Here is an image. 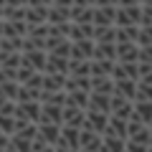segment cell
Listing matches in <instances>:
<instances>
[{
	"label": "cell",
	"mask_w": 152,
	"mask_h": 152,
	"mask_svg": "<svg viewBox=\"0 0 152 152\" xmlns=\"http://www.w3.org/2000/svg\"><path fill=\"white\" fill-rule=\"evenodd\" d=\"M137 81L140 79H114V94H122V96L137 99Z\"/></svg>",
	"instance_id": "cell-17"
},
{
	"label": "cell",
	"mask_w": 152,
	"mask_h": 152,
	"mask_svg": "<svg viewBox=\"0 0 152 152\" xmlns=\"http://www.w3.org/2000/svg\"><path fill=\"white\" fill-rule=\"evenodd\" d=\"M41 122H56V124H64V104L43 102V109H41Z\"/></svg>",
	"instance_id": "cell-15"
},
{
	"label": "cell",
	"mask_w": 152,
	"mask_h": 152,
	"mask_svg": "<svg viewBox=\"0 0 152 152\" xmlns=\"http://www.w3.org/2000/svg\"><path fill=\"white\" fill-rule=\"evenodd\" d=\"M48 51H23V66H31L33 71H46Z\"/></svg>",
	"instance_id": "cell-9"
},
{
	"label": "cell",
	"mask_w": 152,
	"mask_h": 152,
	"mask_svg": "<svg viewBox=\"0 0 152 152\" xmlns=\"http://www.w3.org/2000/svg\"><path fill=\"white\" fill-rule=\"evenodd\" d=\"M71 58L58 53H48V64H46V74H69Z\"/></svg>",
	"instance_id": "cell-16"
},
{
	"label": "cell",
	"mask_w": 152,
	"mask_h": 152,
	"mask_svg": "<svg viewBox=\"0 0 152 152\" xmlns=\"http://www.w3.org/2000/svg\"><path fill=\"white\" fill-rule=\"evenodd\" d=\"M104 134H114V137H124V140H129V119L112 114V117H109V127H107Z\"/></svg>",
	"instance_id": "cell-13"
},
{
	"label": "cell",
	"mask_w": 152,
	"mask_h": 152,
	"mask_svg": "<svg viewBox=\"0 0 152 152\" xmlns=\"http://www.w3.org/2000/svg\"><path fill=\"white\" fill-rule=\"evenodd\" d=\"M81 150H86V152H102L104 150V134L91 132V129H84L81 132Z\"/></svg>",
	"instance_id": "cell-12"
},
{
	"label": "cell",
	"mask_w": 152,
	"mask_h": 152,
	"mask_svg": "<svg viewBox=\"0 0 152 152\" xmlns=\"http://www.w3.org/2000/svg\"><path fill=\"white\" fill-rule=\"evenodd\" d=\"M137 99H142V102H152V84L150 81H137ZM134 99V102H137Z\"/></svg>",
	"instance_id": "cell-33"
},
{
	"label": "cell",
	"mask_w": 152,
	"mask_h": 152,
	"mask_svg": "<svg viewBox=\"0 0 152 152\" xmlns=\"http://www.w3.org/2000/svg\"><path fill=\"white\" fill-rule=\"evenodd\" d=\"M117 26H142V5H119Z\"/></svg>",
	"instance_id": "cell-2"
},
{
	"label": "cell",
	"mask_w": 152,
	"mask_h": 152,
	"mask_svg": "<svg viewBox=\"0 0 152 152\" xmlns=\"http://www.w3.org/2000/svg\"><path fill=\"white\" fill-rule=\"evenodd\" d=\"M71 20L76 23H94V5H71Z\"/></svg>",
	"instance_id": "cell-22"
},
{
	"label": "cell",
	"mask_w": 152,
	"mask_h": 152,
	"mask_svg": "<svg viewBox=\"0 0 152 152\" xmlns=\"http://www.w3.org/2000/svg\"><path fill=\"white\" fill-rule=\"evenodd\" d=\"M117 61L109 58H91V76H112Z\"/></svg>",
	"instance_id": "cell-26"
},
{
	"label": "cell",
	"mask_w": 152,
	"mask_h": 152,
	"mask_svg": "<svg viewBox=\"0 0 152 152\" xmlns=\"http://www.w3.org/2000/svg\"><path fill=\"white\" fill-rule=\"evenodd\" d=\"M89 109H96V112H107V114H112V94L91 91V96H89Z\"/></svg>",
	"instance_id": "cell-20"
},
{
	"label": "cell",
	"mask_w": 152,
	"mask_h": 152,
	"mask_svg": "<svg viewBox=\"0 0 152 152\" xmlns=\"http://www.w3.org/2000/svg\"><path fill=\"white\" fill-rule=\"evenodd\" d=\"M94 48H96V41L94 38L71 41V58H94Z\"/></svg>",
	"instance_id": "cell-8"
},
{
	"label": "cell",
	"mask_w": 152,
	"mask_h": 152,
	"mask_svg": "<svg viewBox=\"0 0 152 152\" xmlns=\"http://www.w3.org/2000/svg\"><path fill=\"white\" fill-rule=\"evenodd\" d=\"M71 20V8L66 5H51L48 8V23H69Z\"/></svg>",
	"instance_id": "cell-27"
},
{
	"label": "cell",
	"mask_w": 152,
	"mask_h": 152,
	"mask_svg": "<svg viewBox=\"0 0 152 152\" xmlns=\"http://www.w3.org/2000/svg\"><path fill=\"white\" fill-rule=\"evenodd\" d=\"M112 114L129 119L132 114H134V102L127 99V96H122V94H112Z\"/></svg>",
	"instance_id": "cell-7"
},
{
	"label": "cell",
	"mask_w": 152,
	"mask_h": 152,
	"mask_svg": "<svg viewBox=\"0 0 152 152\" xmlns=\"http://www.w3.org/2000/svg\"><path fill=\"white\" fill-rule=\"evenodd\" d=\"M69 76H91V58H71Z\"/></svg>",
	"instance_id": "cell-25"
},
{
	"label": "cell",
	"mask_w": 152,
	"mask_h": 152,
	"mask_svg": "<svg viewBox=\"0 0 152 152\" xmlns=\"http://www.w3.org/2000/svg\"><path fill=\"white\" fill-rule=\"evenodd\" d=\"M53 3H56V5H66V8L74 5V0H53ZM53 3H51V5H53Z\"/></svg>",
	"instance_id": "cell-42"
},
{
	"label": "cell",
	"mask_w": 152,
	"mask_h": 152,
	"mask_svg": "<svg viewBox=\"0 0 152 152\" xmlns=\"http://www.w3.org/2000/svg\"><path fill=\"white\" fill-rule=\"evenodd\" d=\"M147 147L150 145H142L137 140H127V152H147Z\"/></svg>",
	"instance_id": "cell-37"
},
{
	"label": "cell",
	"mask_w": 152,
	"mask_h": 152,
	"mask_svg": "<svg viewBox=\"0 0 152 152\" xmlns=\"http://www.w3.org/2000/svg\"><path fill=\"white\" fill-rule=\"evenodd\" d=\"M119 5H142V0H119Z\"/></svg>",
	"instance_id": "cell-43"
},
{
	"label": "cell",
	"mask_w": 152,
	"mask_h": 152,
	"mask_svg": "<svg viewBox=\"0 0 152 152\" xmlns=\"http://www.w3.org/2000/svg\"><path fill=\"white\" fill-rule=\"evenodd\" d=\"M102 152H127V140L124 137H114V134H104Z\"/></svg>",
	"instance_id": "cell-28"
},
{
	"label": "cell",
	"mask_w": 152,
	"mask_h": 152,
	"mask_svg": "<svg viewBox=\"0 0 152 152\" xmlns=\"http://www.w3.org/2000/svg\"><path fill=\"white\" fill-rule=\"evenodd\" d=\"M142 5H152V0H142Z\"/></svg>",
	"instance_id": "cell-46"
},
{
	"label": "cell",
	"mask_w": 152,
	"mask_h": 152,
	"mask_svg": "<svg viewBox=\"0 0 152 152\" xmlns=\"http://www.w3.org/2000/svg\"><path fill=\"white\" fill-rule=\"evenodd\" d=\"M96 5H119V0H96Z\"/></svg>",
	"instance_id": "cell-41"
},
{
	"label": "cell",
	"mask_w": 152,
	"mask_h": 152,
	"mask_svg": "<svg viewBox=\"0 0 152 152\" xmlns=\"http://www.w3.org/2000/svg\"><path fill=\"white\" fill-rule=\"evenodd\" d=\"M41 109H43V102H18L15 107V119H26V122H41Z\"/></svg>",
	"instance_id": "cell-1"
},
{
	"label": "cell",
	"mask_w": 152,
	"mask_h": 152,
	"mask_svg": "<svg viewBox=\"0 0 152 152\" xmlns=\"http://www.w3.org/2000/svg\"><path fill=\"white\" fill-rule=\"evenodd\" d=\"M112 76L114 79H140V61H117Z\"/></svg>",
	"instance_id": "cell-6"
},
{
	"label": "cell",
	"mask_w": 152,
	"mask_h": 152,
	"mask_svg": "<svg viewBox=\"0 0 152 152\" xmlns=\"http://www.w3.org/2000/svg\"><path fill=\"white\" fill-rule=\"evenodd\" d=\"M61 129H64V124H56V122H38V137L46 140L48 145H58L61 142Z\"/></svg>",
	"instance_id": "cell-4"
},
{
	"label": "cell",
	"mask_w": 152,
	"mask_h": 152,
	"mask_svg": "<svg viewBox=\"0 0 152 152\" xmlns=\"http://www.w3.org/2000/svg\"><path fill=\"white\" fill-rule=\"evenodd\" d=\"M0 132L15 134V117H10V114H0Z\"/></svg>",
	"instance_id": "cell-35"
},
{
	"label": "cell",
	"mask_w": 152,
	"mask_h": 152,
	"mask_svg": "<svg viewBox=\"0 0 152 152\" xmlns=\"http://www.w3.org/2000/svg\"><path fill=\"white\" fill-rule=\"evenodd\" d=\"M56 152H79L74 147H66V145H56Z\"/></svg>",
	"instance_id": "cell-40"
},
{
	"label": "cell",
	"mask_w": 152,
	"mask_h": 152,
	"mask_svg": "<svg viewBox=\"0 0 152 152\" xmlns=\"http://www.w3.org/2000/svg\"><path fill=\"white\" fill-rule=\"evenodd\" d=\"M147 152H152V145H150V147H147Z\"/></svg>",
	"instance_id": "cell-47"
},
{
	"label": "cell",
	"mask_w": 152,
	"mask_h": 152,
	"mask_svg": "<svg viewBox=\"0 0 152 152\" xmlns=\"http://www.w3.org/2000/svg\"><path fill=\"white\" fill-rule=\"evenodd\" d=\"M140 61L152 64V43H150V46H140Z\"/></svg>",
	"instance_id": "cell-38"
},
{
	"label": "cell",
	"mask_w": 152,
	"mask_h": 152,
	"mask_svg": "<svg viewBox=\"0 0 152 152\" xmlns=\"http://www.w3.org/2000/svg\"><path fill=\"white\" fill-rule=\"evenodd\" d=\"M13 147H15V152H31L33 150V140L20 137V134H13Z\"/></svg>",
	"instance_id": "cell-34"
},
{
	"label": "cell",
	"mask_w": 152,
	"mask_h": 152,
	"mask_svg": "<svg viewBox=\"0 0 152 152\" xmlns=\"http://www.w3.org/2000/svg\"><path fill=\"white\" fill-rule=\"evenodd\" d=\"M152 43V26H140V46Z\"/></svg>",
	"instance_id": "cell-36"
},
{
	"label": "cell",
	"mask_w": 152,
	"mask_h": 152,
	"mask_svg": "<svg viewBox=\"0 0 152 152\" xmlns=\"http://www.w3.org/2000/svg\"><path fill=\"white\" fill-rule=\"evenodd\" d=\"M3 36H8V38H26L28 36V20H5Z\"/></svg>",
	"instance_id": "cell-23"
},
{
	"label": "cell",
	"mask_w": 152,
	"mask_h": 152,
	"mask_svg": "<svg viewBox=\"0 0 152 152\" xmlns=\"http://www.w3.org/2000/svg\"><path fill=\"white\" fill-rule=\"evenodd\" d=\"M117 61H140V43L137 41H122L117 43Z\"/></svg>",
	"instance_id": "cell-14"
},
{
	"label": "cell",
	"mask_w": 152,
	"mask_h": 152,
	"mask_svg": "<svg viewBox=\"0 0 152 152\" xmlns=\"http://www.w3.org/2000/svg\"><path fill=\"white\" fill-rule=\"evenodd\" d=\"M122 41L140 43V26H117V43H122Z\"/></svg>",
	"instance_id": "cell-29"
},
{
	"label": "cell",
	"mask_w": 152,
	"mask_h": 152,
	"mask_svg": "<svg viewBox=\"0 0 152 152\" xmlns=\"http://www.w3.org/2000/svg\"><path fill=\"white\" fill-rule=\"evenodd\" d=\"M142 26H152V5H142Z\"/></svg>",
	"instance_id": "cell-39"
},
{
	"label": "cell",
	"mask_w": 152,
	"mask_h": 152,
	"mask_svg": "<svg viewBox=\"0 0 152 152\" xmlns=\"http://www.w3.org/2000/svg\"><path fill=\"white\" fill-rule=\"evenodd\" d=\"M0 18H5V5H0Z\"/></svg>",
	"instance_id": "cell-45"
},
{
	"label": "cell",
	"mask_w": 152,
	"mask_h": 152,
	"mask_svg": "<svg viewBox=\"0 0 152 152\" xmlns=\"http://www.w3.org/2000/svg\"><path fill=\"white\" fill-rule=\"evenodd\" d=\"M134 117H140L142 122L152 124V102H142V99H137V102H134Z\"/></svg>",
	"instance_id": "cell-31"
},
{
	"label": "cell",
	"mask_w": 152,
	"mask_h": 152,
	"mask_svg": "<svg viewBox=\"0 0 152 152\" xmlns=\"http://www.w3.org/2000/svg\"><path fill=\"white\" fill-rule=\"evenodd\" d=\"M0 66H5V69H20V66H23V51L0 53Z\"/></svg>",
	"instance_id": "cell-30"
},
{
	"label": "cell",
	"mask_w": 152,
	"mask_h": 152,
	"mask_svg": "<svg viewBox=\"0 0 152 152\" xmlns=\"http://www.w3.org/2000/svg\"><path fill=\"white\" fill-rule=\"evenodd\" d=\"M96 26V23H94ZM94 41H117V26H96Z\"/></svg>",
	"instance_id": "cell-32"
},
{
	"label": "cell",
	"mask_w": 152,
	"mask_h": 152,
	"mask_svg": "<svg viewBox=\"0 0 152 152\" xmlns=\"http://www.w3.org/2000/svg\"><path fill=\"white\" fill-rule=\"evenodd\" d=\"M81 132H84V127L64 124V129H61V142H58V145L74 147V150H81Z\"/></svg>",
	"instance_id": "cell-10"
},
{
	"label": "cell",
	"mask_w": 152,
	"mask_h": 152,
	"mask_svg": "<svg viewBox=\"0 0 152 152\" xmlns=\"http://www.w3.org/2000/svg\"><path fill=\"white\" fill-rule=\"evenodd\" d=\"M48 8H51V5H28V13H26V20H28V26L48 23Z\"/></svg>",
	"instance_id": "cell-19"
},
{
	"label": "cell",
	"mask_w": 152,
	"mask_h": 152,
	"mask_svg": "<svg viewBox=\"0 0 152 152\" xmlns=\"http://www.w3.org/2000/svg\"><path fill=\"white\" fill-rule=\"evenodd\" d=\"M117 8L119 5H94V23L96 26H117Z\"/></svg>",
	"instance_id": "cell-5"
},
{
	"label": "cell",
	"mask_w": 152,
	"mask_h": 152,
	"mask_svg": "<svg viewBox=\"0 0 152 152\" xmlns=\"http://www.w3.org/2000/svg\"><path fill=\"white\" fill-rule=\"evenodd\" d=\"M79 152H86V150H79Z\"/></svg>",
	"instance_id": "cell-48"
},
{
	"label": "cell",
	"mask_w": 152,
	"mask_h": 152,
	"mask_svg": "<svg viewBox=\"0 0 152 152\" xmlns=\"http://www.w3.org/2000/svg\"><path fill=\"white\" fill-rule=\"evenodd\" d=\"M69 74H46L43 76V91H64Z\"/></svg>",
	"instance_id": "cell-21"
},
{
	"label": "cell",
	"mask_w": 152,
	"mask_h": 152,
	"mask_svg": "<svg viewBox=\"0 0 152 152\" xmlns=\"http://www.w3.org/2000/svg\"><path fill=\"white\" fill-rule=\"evenodd\" d=\"M117 41H96V48H94V58H109L117 61Z\"/></svg>",
	"instance_id": "cell-18"
},
{
	"label": "cell",
	"mask_w": 152,
	"mask_h": 152,
	"mask_svg": "<svg viewBox=\"0 0 152 152\" xmlns=\"http://www.w3.org/2000/svg\"><path fill=\"white\" fill-rule=\"evenodd\" d=\"M91 91L114 94V76H91Z\"/></svg>",
	"instance_id": "cell-24"
},
{
	"label": "cell",
	"mask_w": 152,
	"mask_h": 152,
	"mask_svg": "<svg viewBox=\"0 0 152 152\" xmlns=\"http://www.w3.org/2000/svg\"><path fill=\"white\" fill-rule=\"evenodd\" d=\"M109 117L112 114L107 112H96V109H86V119H84V129H91V132H99L104 134L109 127Z\"/></svg>",
	"instance_id": "cell-3"
},
{
	"label": "cell",
	"mask_w": 152,
	"mask_h": 152,
	"mask_svg": "<svg viewBox=\"0 0 152 152\" xmlns=\"http://www.w3.org/2000/svg\"><path fill=\"white\" fill-rule=\"evenodd\" d=\"M74 3H79V5H96V0H74Z\"/></svg>",
	"instance_id": "cell-44"
},
{
	"label": "cell",
	"mask_w": 152,
	"mask_h": 152,
	"mask_svg": "<svg viewBox=\"0 0 152 152\" xmlns=\"http://www.w3.org/2000/svg\"><path fill=\"white\" fill-rule=\"evenodd\" d=\"M84 119H86V109L84 107H76V104H66L64 107V124L84 127Z\"/></svg>",
	"instance_id": "cell-11"
}]
</instances>
